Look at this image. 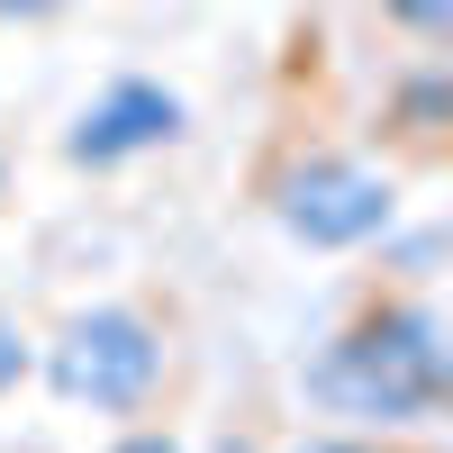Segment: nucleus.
Wrapping results in <instances>:
<instances>
[{
	"label": "nucleus",
	"mask_w": 453,
	"mask_h": 453,
	"mask_svg": "<svg viewBox=\"0 0 453 453\" xmlns=\"http://www.w3.org/2000/svg\"><path fill=\"white\" fill-rule=\"evenodd\" d=\"M273 218L290 245L309 254H363L399 236V181L372 173L363 155H335V145H309L273 173Z\"/></svg>",
	"instance_id": "obj_3"
},
{
	"label": "nucleus",
	"mask_w": 453,
	"mask_h": 453,
	"mask_svg": "<svg viewBox=\"0 0 453 453\" xmlns=\"http://www.w3.org/2000/svg\"><path fill=\"white\" fill-rule=\"evenodd\" d=\"M46 381H55V399L91 408V418H136L164 390V326L145 309H127V299L73 309L46 345Z\"/></svg>",
	"instance_id": "obj_2"
},
{
	"label": "nucleus",
	"mask_w": 453,
	"mask_h": 453,
	"mask_svg": "<svg viewBox=\"0 0 453 453\" xmlns=\"http://www.w3.org/2000/svg\"><path fill=\"white\" fill-rule=\"evenodd\" d=\"M218 453H254V444H236V435H226V444H218Z\"/></svg>",
	"instance_id": "obj_11"
},
{
	"label": "nucleus",
	"mask_w": 453,
	"mask_h": 453,
	"mask_svg": "<svg viewBox=\"0 0 453 453\" xmlns=\"http://www.w3.org/2000/svg\"><path fill=\"white\" fill-rule=\"evenodd\" d=\"M299 453H372V444H363V435H309Z\"/></svg>",
	"instance_id": "obj_10"
},
{
	"label": "nucleus",
	"mask_w": 453,
	"mask_h": 453,
	"mask_svg": "<svg viewBox=\"0 0 453 453\" xmlns=\"http://www.w3.org/2000/svg\"><path fill=\"white\" fill-rule=\"evenodd\" d=\"M27 363H36L27 326H19V318H0V390H19V381H27Z\"/></svg>",
	"instance_id": "obj_7"
},
{
	"label": "nucleus",
	"mask_w": 453,
	"mask_h": 453,
	"mask_svg": "<svg viewBox=\"0 0 453 453\" xmlns=\"http://www.w3.org/2000/svg\"><path fill=\"white\" fill-rule=\"evenodd\" d=\"M318 408L354 426H426L453 390V345L426 290H399L381 309H363L345 335H326V354L299 372Z\"/></svg>",
	"instance_id": "obj_1"
},
{
	"label": "nucleus",
	"mask_w": 453,
	"mask_h": 453,
	"mask_svg": "<svg viewBox=\"0 0 453 453\" xmlns=\"http://www.w3.org/2000/svg\"><path fill=\"white\" fill-rule=\"evenodd\" d=\"M381 10H390L399 27H418V36H426V46H435V36L453 27V0H381Z\"/></svg>",
	"instance_id": "obj_6"
},
{
	"label": "nucleus",
	"mask_w": 453,
	"mask_h": 453,
	"mask_svg": "<svg viewBox=\"0 0 453 453\" xmlns=\"http://www.w3.org/2000/svg\"><path fill=\"white\" fill-rule=\"evenodd\" d=\"M109 453H191V444H181L173 426H127V435L109 444Z\"/></svg>",
	"instance_id": "obj_8"
},
{
	"label": "nucleus",
	"mask_w": 453,
	"mask_h": 453,
	"mask_svg": "<svg viewBox=\"0 0 453 453\" xmlns=\"http://www.w3.org/2000/svg\"><path fill=\"white\" fill-rule=\"evenodd\" d=\"M55 10H73V0H0V19H55Z\"/></svg>",
	"instance_id": "obj_9"
},
{
	"label": "nucleus",
	"mask_w": 453,
	"mask_h": 453,
	"mask_svg": "<svg viewBox=\"0 0 453 453\" xmlns=\"http://www.w3.org/2000/svg\"><path fill=\"white\" fill-rule=\"evenodd\" d=\"M390 119L408 127V145H418V155H435V145H444V64L408 73V82H399V100H390Z\"/></svg>",
	"instance_id": "obj_5"
},
{
	"label": "nucleus",
	"mask_w": 453,
	"mask_h": 453,
	"mask_svg": "<svg viewBox=\"0 0 453 453\" xmlns=\"http://www.w3.org/2000/svg\"><path fill=\"white\" fill-rule=\"evenodd\" d=\"M191 136V100H181L164 73H109L82 100V119L64 127V164L82 173H119L136 155H164V145Z\"/></svg>",
	"instance_id": "obj_4"
}]
</instances>
